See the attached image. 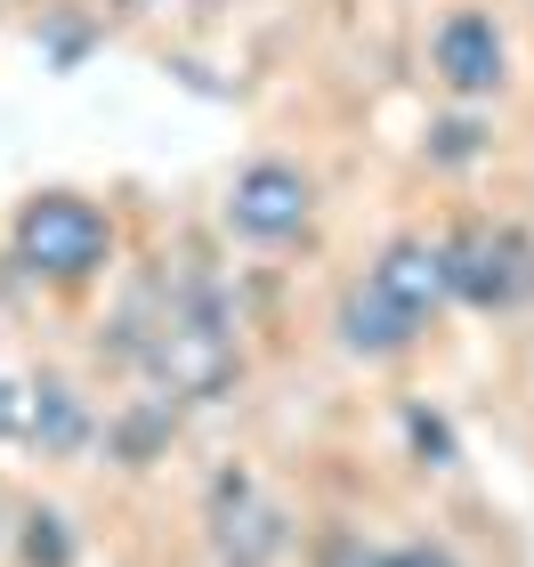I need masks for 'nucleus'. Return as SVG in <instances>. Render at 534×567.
Listing matches in <instances>:
<instances>
[{
  "label": "nucleus",
  "mask_w": 534,
  "mask_h": 567,
  "mask_svg": "<svg viewBox=\"0 0 534 567\" xmlns=\"http://www.w3.org/2000/svg\"><path fill=\"white\" fill-rule=\"evenodd\" d=\"M9 260L33 276V284H90L97 268L114 260V219L97 212L90 195L49 187V195H33V203H17Z\"/></svg>",
  "instance_id": "obj_1"
},
{
  "label": "nucleus",
  "mask_w": 534,
  "mask_h": 567,
  "mask_svg": "<svg viewBox=\"0 0 534 567\" xmlns=\"http://www.w3.org/2000/svg\"><path fill=\"white\" fill-rule=\"evenodd\" d=\"M446 300L478 308V317H511V308L534 300V244L519 227L470 219L462 236L446 244Z\"/></svg>",
  "instance_id": "obj_2"
},
{
  "label": "nucleus",
  "mask_w": 534,
  "mask_h": 567,
  "mask_svg": "<svg viewBox=\"0 0 534 567\" xmlns=\"http://www.w3.org/2000/svg\"><path fill=\"white\" fill-rule=\"evenodd\" d=\"M292 551V511L251 471H227L211 486V559L219 567H275Z\"/></svg>",
  "instance_id": "obj_3"
},
{
  "label": "nucleus",
  "mask_w": 534,
  "mask_h": 567,
  "mask_svg": "<svg viewBox=\"0 0 534 567\" xmlns=\"http://www.w3.org/2000/svg\"><path fill=\"white\" fill-rule=\"evenodd\" d=\"M308 219H316V178L292 163H243L227 187V227L243 244H292L308 236Z\"/></svg>",
  "instance_id": "obj_4"
},
{
  "label": "nucleus",
  "mask_w": 534,
  "mask_h": 567,
  "mask_svg": "<svg viewBox=\"0 0 534 567\" xmlns=\"http://www.w3.org/2000/svg\"><path fill=\"white\" fill-rule=\"evenodd\" d=\"M429 65H438V82L453 97H494L511 82V41H502V24L486 9H453L438 24V41H429Z\"/></svg>",
  "instance_id": "obj_5"
},
{
  "label": "nucleus",
  "mask_w": 534,
  "mask_h": 567,
  "mask_svg": "<svg viewBox=\"0 0 534 567\" xmlns=\"http://www.w3.org/2000/svg\"><path fill=\"white\" fill-rule=\"evenodd\" d=\"M333 332H341V349H348V357H373V365H380V357H405L429 324H421V317H405V308L380 292L373 276H356L348 292H341V308H333Z\"/></svg>",
  "instance_id": "obj_6"
},
{
  "label": "nucleus",
  "mask_w": 534,
  "mask_h": 567,
  "mask_svg": "<svg viewBox=\"0 0 534 567\" xmlns=\"http://www.w3.org/2000/svg\"><path fill=\"white\" fill-rule=\"evenodd\" d=\"M24 446H41L49 462H65V454L97 446V405L73 390V381L41 373L33 390H24Z\"/></svg>",
  "instance_id": "obj_7"
},
{
  "label": "nucleus",
  "mask_w": 534,
  "mask_h": 567,
  "mask_svg": "<svg viewBox=\"0 0 534 567\" xmlns=\"http://www.w3.org/2000/svg\"><path fill=\"white\" fill-rule=\"evenodd\" d=\"M365 276L405 308V317H421V324L446 308V244H429V236H397Z\"/></svg>",
  "instance_id": "obj_8"
},
{
  "label": "nucleus",
  "mask_w": 534,
  "mask_h": 567,
  "mask_svg": "<svg viewBox=\"0 0 534 567\" xmlns=\"http://www.w3.org/2000/svg\"><path fill=\"white\" fill-rule=\"evenodd\" d=\"M170 430H178V405L170 398H130V405H114V414L97 422V437H106V454L122 462V471L163 462L170 454Z\"/></svg>",
  "instance_id": "obj_9"
},
{
  "label": "nucleus",
  "mask_w": 534,
  "mask_h": 567,
  "mask_svg": "<svg viewBox=\"0 0 534 567\" xmlns=\"http://www.w3.org/2000/svg\"><path fill=\"white\" fill-rule=\"evenodd\" d=\"M17 559H24V567H73V559H82V535H73L65 511L33 503V511L17 519Z\"/></svg>",
  "instance_id": "obj_10"
},
{
  "label": "nucleus",
  "mask_w": 534,
  "mask_h": 567,
  "mask_svg": "<svg viewBox=\"0 0 534 567\" xmlns=\"http://www.w3.org/2000/svg\"><path fill=\"white\" fill-rule=\"evenodd\" d=\"M373 567H470L453 544H438V535H413V544H389V551H373Z\"/></svg>",
  "instance_id": "obj_11"
},
{
  "label": "nucleus",
  "mask_w": 534,
  "mask_h": 567,
  "mask_svg": "<svg viewBox=\"0 0 534 567\" xmlns=\"http://www.w3.org/2000/svg\"><path fill=\"white\" fill-rule=\"evenodd\" d=\"M405 437H413V446H421L429 462H438V471L453 462V430H446L438 414H421V405H405Z\"/></svg>",
  "instance_id": "obj_12"
},
{
  "label": "nucleus",
  "mask_w": 534,
  "mask_h": 567,
  "mask_svg": "<svg viewBox=\"0 0 534 567\" xmlns=\"http://www.w3.org/2000/svg\"><path fill=\"white\" fill-rule=\"evenodd\" d=\"M429 154H438V163H478V154H486V131H478V122H446V131L429 138Z\"/></svg>",
  "instance_id": "obj_13"
},
{
  "label": "nucleus",
  "mask_w": 534,
  "mask_h": 567,
  "mask_svg": "<svg viewBox=\"0 0 534 567\" xmlns=\"http://www.w3.org/2000/svg\"><path fill=\"white\" fill-rule=\"evenodd\" d=\"M316 567H373V544H365V535H324Z\"/></svg>",
  "instance_id": "obj_14"
},
{
  "label": "nucleus",
  "mask_w": 534,
  "mask_h": 567,
  "mask_svg": "<svg viewBox=\"0 0 534 567\" xmlns=\"http://www.w3.org/2000/svg\"><path fill=\"white\" fill-rule=\"evenodd\" d=\"M0 437H24V390L0 373Z\"/></svg>",
  "instance_id": "obj_15"
},
{
  "label": "nucleus",
  "mask_w": 534,
  "mask_h": 567,
  "mask_svg": "<svg viewBox=\"0 0 534 567\" xmlns=\"http://www.w3.org/2000/svg\"><path fill=\"white\" fill-rule=\"evenodd\" d=\"M0 544H9V511H0Z\"/></svg>",
  "instance_id": "obj_16"
}]
</instances>
